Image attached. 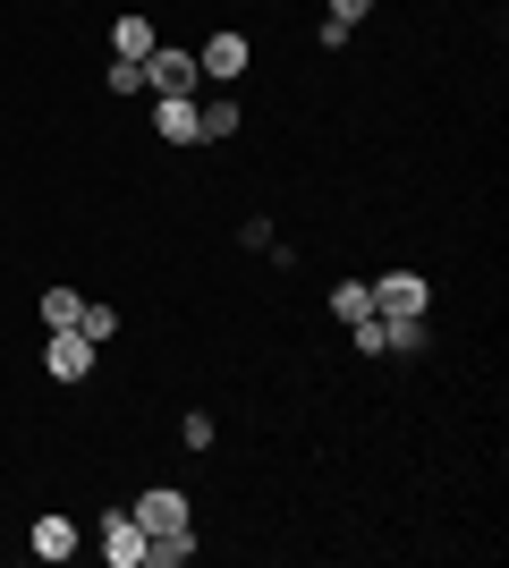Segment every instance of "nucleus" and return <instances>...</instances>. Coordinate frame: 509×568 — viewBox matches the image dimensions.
Wrapping results in <instances>:
<instances>
[{
    "mask_svg": "<svg viewBox=\"0 0 509 568\" xmlns=\"http://www.w3.org/2000/svg\"><path fill=\"white\" fill-rule=\"evenodd\" d=\"M365 288H374V314H383V323L434 314V281H425V272H383V281H365Z\"/></svg>",
    "mask_w": 509,
    "mask_h": 568,
    "instance_id": "f257e3e1",
    "label": "nucleus"
},
{
    "mask_svg": "<svg viewBox=\"0 0 509 568\" xmlns=\"http://www.w3.org/2000/svg\"><path fill=\"white\" fill-rule=\"evenodd\" d=\"M128 518L145 526V535H179V526H195V509H187V493H179V484H145V493L128 500Z\"/></svg>",
    "mask_w": 509,
    "mask_h": 568,
    "instance_id": "f03ea898",
    "label": "nucleus"
},
{
    "mask_svg": "<svg viewBox=\"0 0 509 568\" xmlns=\"http://www.w3.org/2000/svg\"><path fill=\"white\" fill-rule=\"evenodd\" d=\"M246 60H255V43H246L238 26H221V34H204V51H195V69H204V85H238Z\"/></svg>",
    "mask_w": 509,
    "mask_h": 568,
    "instance_id": "7ed1b4c3",
    "label": "nucleus"
},
{
    "mask_svg": "<svg viewBox=\"0 0 509 568\" xmlns=\"http://www.w3.org/2000/svg\"><path fill=\"white\" fill-rule=\"evenodd\" d=\"M145 85H153V94H195V85H204V69H195V51H179V43H153V60H145Z\"/></svg>",
    "mask_w": 509,
    "mask_h": 568,
    "instance_id": "20e7f679",
    "label": "nucleus"
},
{
    "mask_svg": "<svg viewBox=\"0 0 509 568\" xmlns=\"http://www.w3.org/2000/svg\"><path fill=\"white\" fill-rule=\"evenodd\" d=\"M94 339H85V332H51V348H43V374L51 382H85V374H94Z\"/></svg>",
    "mask_w": 509,
    "mask_h": 568,
    "instance_id": "39448f33",
    "label": "nucleus"
},
{
    "mask_svg": "<svg viewBox=\"0 0 509 568\" xmlns=\"http://www.w3.org/2000/svg\"><path fill=\"white\" fill-rule=\"evenodd\" d=\"M102 560L111 568H145V526L128 509H102Z\"/></svg>",
    "mask_w": 509,
    "mask_h": 568,
    "instance_id": "423d86ee",
    "label": "nucleus"
},
{
    "mask_svg": "<svg viewBox=\"0 0 509 568\" xmlns=\"http://www.w3.org/2000/svg\"><path fill=\"white\" fill-rule=\"evenodd\" d=\"M26 544H34V560H51V568H60V560H77V544H85V535H77V518H60V509H43Z\"/></svg>",
    "mask_w": 509,
    "mask_h": 568,
    "instance_id": "0eeeda50",
    "label": "nucleus"
},
{
    "mask_svg": "<svg viewBox=\"0 0 509 568\" xmlns=\"http://www.w3.org/2000/svg\"><path fill=\"white\" fill-rule=\"evenodd\" d=\"M195 136H204V144L238 136V102H230V85H213V94H195Z\"/></svg>",
    "mask_w": 509,
    "mask_h": 568,
    "instance_id": "6e6552de",
    "label": "nucleus"
},
{
    "mask_svg": "<svg viewBox=\"0 0 509 568\" xmlns=\"http://www.w3.org/2000/svg\"><path fill=\"white\" fill-rule=\"evenodd\" d=\"M153 128H162V144H204L195 136V94H153Z\"/></svg>",
    "mask_w": 509,
    "mask_h": 568,
    "instance_id": "1a4fd4ad",
    "label": "nucleus"
},
{
    "mask_svg": "<svg viewBox=\"0 0 509 568\" xmlns=\"http://www.w3.org/2000/svg\"><path fill=\"white\" fill-rule=\"evenodd\" d=\"M153 43H162V34H153V18H145V9L111 18V60H153Z\"/></svg>",
    "mask_w": 509,
    "mask_h": 568,
    "instance_id": "9d476101",
    "label": "nucleus"
},
{
    "mask_svg": "<svg viewBox=\"0 0 509 568\" xmlns=\"http://www.w3.org/2000/svg\"><path fill=\"white\" fill-rule=\"evenodd\" d=\"M34 314H43V332H77L85 297H77V288H43V297H34Z\"/></svg>",
    "mask_w": 509,
    "mask_h": 568,
    "instance_id": "9b49d317",
    "label": "nucleus"
},
{
    "mask_svg": "<svg viewBox=\"0 0 509 568\" xmlns=\"http://www.w3.org/2000/svg\"><path fill=\"white\" fill-rule=\"evenodd\" d=\"M145 560H153V568H179V560H195V526H179V535H145Z\"/></svg>",
    "mask_w": 509,
    "mask_h": 568,
    "instance_id": "f8f14e48",
    "label": "nucleus"
},
{
    "mask_svg": "<svg viewBox=\"0 0 509 568\" xmlns=\"http://www.w3.org/2000/svg\"><path fill=\"white\" fill-rule=\"evenodd\" d=\"M332 314H339V323H357V314H374V288H365V281H339V288H332Z\"/></svg>",
    "mask_w": 509,
    "mask_h": 568,
    "instance_id": "ddd939ff",
    "label": "nucleus"
},
{
    "mask_svg": "<svg viewBox=\"0 0 509 568\" xmlns=\"http://www.w3.org/2000/svg\"><path fill=\"white\" fill-rule=\"evenodd\" d=\"M77 332L94 339V348H102V339H120V306H85V314H77Z\"/></svg>",
    "mask_w": 509,
    "mask_h": 568,
    "instance_id": "4468645a",
    "label": "nucleus"
},
{
    "mask_svg": "<svg viewBox=\"0 0 509 568\" xmlns=\"http://www.w3.org/2000/svg\"><path fill=\"white\" fill-rule=\"evenodd\" d=\"M111 94H145V60H111Z\"/></svg>",
    "mask_w": 509,
    "mask_h": 568,
    "instance_id": "2eb2a0df",
    "label": "nucleus"
},
{
    "mask_svg": "<svg viewBox=\"0 0 509 568\" xmlns=\"http://www.w3.org/2000/svg\"><path fill=\"white\" fill-rule=\"evenodd\" d=\"M179 442H187V450H213V416H204V407H195L187 425H179Z\"/></svg>",
    "mask_w": 509,
    "mask_h": 568,
    "instance_id": "dca6fc26",
    "label": "nucleus"
},
{
    "mask_svg": "<svg viewBox=\"0 0 509 568\" xmlns=\"http://www.w3.org/2000/svg\"><path fill=\"white\" fill-rule=\"evenodd\" d=\"M238 246H246V255H264V246H272V221H264V213L238 221Z\"/></svg>",
    "mask_w": 509,
    "mask_h": 568,
    "instance_id": "f3484780",
    "label": "nucleus"
},
{
    "mask_svg": "<svg viewBox=\"0 0 509 568\" xmlns=\"http://www.w3.org/2000/svg\"><path fill=\"white\" fill-rule=\"evenodd\" d=\"M348 332H357V356H383V323H374V314H357Z\"/></svg>",
    "mask_w": 509,
    "mask_h": 568,
    "instance_id": "a211bd4d",
    "label": "nucleus"
},
{
    "mask_svg": "<svg viewBox=\"0 0 509 568\" xmlns=\"http://www.w3.org/2000/svg\"><path fill=\"white\" fill-rule=\"evenodd\" d=\"M332 18L339 26H365V18H374V0H332Z\"/></svg>",
    "mask_w": 509,
    "mask_h": 568,
    "instance_id": "6ab92c4d",
    "label": "nucleus"
}]
</instances>
